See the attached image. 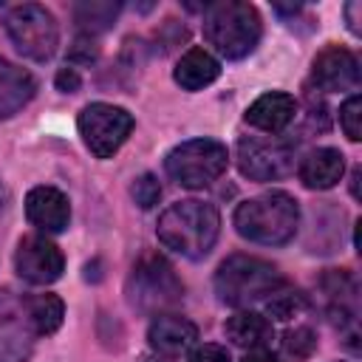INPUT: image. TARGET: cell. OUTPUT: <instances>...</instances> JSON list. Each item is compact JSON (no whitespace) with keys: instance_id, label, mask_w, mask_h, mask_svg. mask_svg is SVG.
Segmentation results:
<instances>
[{"instance_id":"83f0119b","label":"cell","mask_w":362,"mask_h":362,"mask_svg":"<svg viewBox=\"0 0 362 362\" xmlns=\"http://www.w3.org/2000/svg\"><path fill=\"white\" fill-rule=\"evenodd\" d=\"M54 82H57V88H59L62 93H76V90H79V85H82V79H79L76 68H59Z\"/></svg>"},{"instance_id":"ba28073f","label":"cell","mask_w":362,"mask_h":362,"mask_svg":"<svg viewBox=\"0 0 362 362\" xmlns=\"http://www.w3.org/2000/svg\"><path fill=\"white\" fill-rule=\"evenodd\" d=\"M133 124L136 122L124 107L107 105V102H93L82 107L76 119L79 136L96 158H110L127 141V136L133 133Z\"/></svg>"},{"instance_id":"277c9868","label":"cell","mask_w":362,"mask_h":362,"mask_svg":"<svg viewBox=\"0 0 362 362\" xmlns=\"http://www.w3.org/2000/svg\"><path fill=\"white\" fill-rule=\"evenodd\" d=\"M283 283L286 280L269 260L252 255H232L215 272V291L226 305H252L260 300L266 303Z\"/></svg>"},{"instance_id":"7a4b0ae2","label":"cell","mask_w":362,"mask_h":362,"mask_svg":"<svg viewBox=\"0 0 362 362\" xmlns=\"http://www.w3.org/2000/svg\"><path fill=\"white\" fill-rule=\"evenodd\" d=\"M300 206L288 192L272 189L243 201L235 209V229L240 238L263 246H283L297 235Z\"/></svg>"},{"instance_id":"4dcf8cb0","label":"cell","mask_w":362,"mask_h":362,"mask_svg":"<svg viewBox=\"0 0 362 362\" xmlns=\"http://www.w3.org/2000/svg\"><path fill=\"white\" fill-rule=\"evenodd\" d=\"M144 362H161V359H144Z\"/></svg>"},{"instance_id":"9c48e42d","label":"cell","mask_w":362,"mask_h":362,"mask_svg":"<svg viewBox=\"0 0 362 362\" xmlns=\"http://www.w3.org/2000/svg\"><path fill=\"white\" fill-rule=\"evenodd\" d=\"M235 158L252 181H277L294 170V147L280 136H246L238 141Z\"/></svg>"},{"instance_id":"9a60e30c","label":"cell","mask_w":362,"mask_h":362,"mask_svg":"<svg viewBox=\"0 0 362 362\" xmlns=\"http://www.w3.org/2000/svg\"><path fill=\"white\" fill-rule=\"evenodd\" d=\"M297 113V102L294 96L283 93V90H272V93H263L257 96L249 107H246V122L257 130H266V133H280Z\"/></svg>"},{"instance_id":"cb8c5ba5","label":"cell","mask_w":362,"mask_h":362,"mask_svg":"<svg viewBox=\"0 0 362 362\" xmlns=\"http://www.w3.org/2000/svg\"><path fill=\"white\" fill-rule=\"evenodd\" d=\"M339 122H342V130L351 141H359L362 139V99L359 93L348 96L339 107Z\"/></svg>"},{"instance_id":"4fadbf2b","label":"cell","mask_w":362,"mask_h":362,"mask_svg":"<svg viewBox=\"0 0 362 362\" xmlns=\"http://www.w3.org/2000/svg\"><path fill=\"white\" fill-rule=\"evenodd\" d=\"M25 215L42 232H62L71 221V204L57 187H34L25 195Z\"/></svg>"},{"instance_id":"e0dca14e","label":"cell","mask_w":362,"mask_h":362,"mask_svg":"<svg viewBox=\"0 0 362 362\" xmlns=\"http://www.w3.org/2000/svg\"><path fill=\"white\" fill-rule=\"evenodd\" d=\"M297 173L308 189H331L345 173V158L334 147H317L300 161Z\"/></svg>"},{"instance_id":"6da1fadb","label":"cell","mask_w":362,"mask_h":362,"mask_svg":"<svg viewBox=\"0 0 362 362\" xmlns=\"http://www.w3.org/2000/svg\"><path fill=\"white\" fill-rule=\"evenodd\" d=\"M158 240L173 249L181 257L189 260H201L212 252L218 232H221V215L212 204L206 201H178L173 206H167L158 218Z\"/></svg>"},{"instance_id":"d6986e66","label":"cell","mask_w":362,"mask_h":362,"mask_svg":"<svg viewBox=\"0 0 362 362\" xmlns=\"http://www.w3.org/2000/svg\"><path fill=\"white\" fill-rule=\"evenodd\" d=\"M223 331L240 348H266V342L274 334L272 322L263 314H257V311H238V314H232L226 320Z\"/></svg>"},{"instance_id":"2e32d148","label":"cell","mask_w":362,"mask_h":362,"mask_svg":"<svg viewBox=\"0 0 362 362\" xmlns=\"http://www.w3.org/2000/svg\"><path fill=\"white\" fill-rule=\"evenodd\" d=\"M34 90H37L34 76L25 68L0 57V119H8L17 110H23L31 102Z\"/></svg>"},{"instance_id":"d4e9b609","label":"cell","mask_w":362,"mask_h":362,"mask_svg":"<svg viewBox=\"0 0 362 362\" xmlns=\"http://www.w3.org/2000/svg\"><path fill=\"white\" fill-rule=\"evenodd\" d=\"M130 195H133V201H136L141 209H153V206L158 204V198H161V184H158V178H156L153 173H141V175L133 181Z\"/></svg>"},{"instance_id":"f546056e","label":"cell","mask_w":362,"mask_h":362,"mask_svg":"<svg viewBox=\"0 0 362 362\" xmlns=\"http://www.w3.org/2000/svg\"><path fill=\"white\" fill-rule=\"evenodd\" d=\"M362 6L359 3H348L345 6V14H348V28L354 31V34H359V25H356V11H359Z\"/></svg>"},{"instance_id":"44dd1931","label":"cell","mask_w":362,"mask_h":362,"mask_svg":"<svg viewBox=\"0 0 362 362\" xmlns=\"http://www.w3.org/2000/svg\"><path fill=\"white\" fill-rule=\"evenodd\" d=\"M119 3H79L74 6V20L90 34V31H105L113 25L119 14Z\"/></svg>"},{"instance_id":"7402d4cb","label":"cell","mask_w":362,"mask_h":362,"mask_svg":"<svg viewBox=\"0 0 362 362\" xmlns=\"http://www.w3.org/2000/svg\"><path fill=\"white\" fill-rule=\"evenodd\" d=\"M303 308H305V294H300L297 288H286V283L266 300V311L277 320H291Z\"/></svg>"},{"instance_id":"f1b7e54d","label":"cell","mask_w":362,"mask_h":362,"mask_svg":"<svg viewBox=\"0 0 362 362\" xmlns=\"http://www.w3.org/2000/svg\"><path fill=\"white\" fill-rule=\"evenodd\" d=\"M243 362H280V359L269 348H249L246 356H243Z\"/></svg>"},{"instance_id":"ac0fdd59","label":"cell","mask_w":362,"mask_h":362,"mask_svg":"<svg viewBox=\"0 0 362 362\" xmlns=\"http://www.w3.org/2000/svg\"><path fill=\"white\" fill-rule=\"evenodd\" d=\"M218 74H221V62H218L209 51H204V48H189V51L178 59V65H175V71H173V79H175L184 90H201V88L212 85V82L218 79Z\"/></svg>"},{"instance_id":"5bb4252c","label":"cell","mask_w":362,"mask_h":362,"mask_svg":"<svg viewBox=\"0 0 362 362\" xmlns=\"http://www.w3.org/2000/svg\"><path fill=\"white\" fill-rule=\"evenodd\" d=\"M147 339H150V348H153L156 354H161V356H175V354H184L187 348L195 345L198 328H195V322H189L187 317H178V314H158V317L150 322Z\"/></svg>"},{"instance_id":"8fae6325","label":"cell","mask_w":362,"mask_h":362,"mask_svg":"<svg viewBox=\"0 0 362 362\" xmlns=\"http://www.w3.org/2000/svg\"><path fill=\"white\" fill-rule=\"evenodd\" d=\"M14 266L23 280H28L34 286H48L62 277L65 257L54 240L42 238V235H28L20 240V246L14 252Z\"/></svg>"},{"instance_id":"603a6c76","label":"cell","mask_w":362,"mask_h":362,"mask_svg":"<svg viewBox=\"0 0 362 362\" xmlns=\"http://www.w3.org/2000/svg\"><path fill=\"white\" fill-rule=\"evenodd\" d=\"M283 348H286V354L294 356V359H308V356L314 354V348H317V337H314V331H311L308 325H297V328L286 331Z\"/></svg>"},{"instance_id":"ffe728a7","label":"cell","mask_w":362,"mask_h":362,"mask_svg":"<svg viewBox=\"0 0 362 362\" xmlns=\"http://www.w3.org/2000/svg\"><path fill=\"white\" fill-rule=\"evenodd\" d=\"M28 317H31V325H34L37 337L54 334L62 325L65 305L57 294H34V297H28Z\"/></svg>"},{"instance_id":"52a82bcc","label":"cell","mask_w":362,"mask_h":362,"mask_svg":"<svg viewBox=\"0 0 362 362\" xmlns=\"http://www.w3.org/2000/svg\"><path fill=\"white\" fill-rule=\"evenodd\" d=\"M6 31L14 48L28 59H48L59 42V28L45 6L23 3L6 14Z\"/></svg>"},{"instance_id":"3957f363","label":"cell","mask_w":362,"mask_h":362,"mask_svg":"<svg viewBox=\"0 0 362 362\" xmlns=\"http://www.w3.org/2000/svg\"><path fill=\"white\" fill-rule=\"evenodd\" d=\"M260 14L249 3L226 0L206 8L204 37L226 59H243L246 54H252L260 42Z\"/></svg>"},{"instance_id":"30bf717a","label":"cell","mask_w":362,"mask_h":362,"mask_svg":"<svg viewBox=\"0 0 362 362\" xmlns=\"http://www.w3.org/2000/svg\"><path fill=\"white\" fill-rule=\"evenodd\" d=\"M34 325L28 317V297L11 288L0 291V362H23L34 348Z\"/></svg>"},{"instance_id":"4316f807","label":"cell","mask_w":362,"mask_h":362,"mask_svg":"<svg viewBox=\"0 0 362 362\" xmlns=\"http://www.w3.org/2000/svg\"><path fill=\"white\" fill-rule=\"evenodd\" d=\"M96 57H99V45L90 40V34L76 37L74 45H71V51H68V59L71 62H82V65H90Z\"/></svg>"},{"instance_id":"7c38bea8","label":"cell","mask_w":362,"mask_h":362,"mask_svg":"<svg viewBox=\"0 0 362 362\" xmlns=\"http://www.w3.org/2000/svg\"><path fill=\"white\" fill-rule=\"evenodd\" d=\"M314 82L322 90H351L359 85V59L342 45H328L314 57Z\"/></svg>"},{"instance_id":"5b68a950","label":"cell","mask_w":362,"mask_h":362,"mask_svg":"<svg viewBox=\"0 0 362 362\" xmlns=\"http://www.w3.org/2000/svg\"><path fill=\"white\" fill-rule=\"evenodd\" d=\"M127 303L147 317H158L170 311L173 305L181 303L184 297V283L178 280L175 269L156 252H147L136 260L130 269L127 286H124Z\"/></svg>"},{"instance_id":"8992f818","label":"cell","mask_w":362,"mask_h":362,"mask_svg":"<svg viewBox=\"0 0 362 362\" xmlns=\"http://www.w3.org/2000/svg\"><path fill=\"white\" fill-rule=\"evenodd\" d=\"M229 167V153L221 141L215 139H189L178 147H173L164 158L167 175L189 189L209 187L218 181Z\"/></svg>"},{"instance_id":"484cf974","label":"cell","mask_w":362,"mask_h":362,"mask_svg":"<svg viewBox=\"0 0 362 362\" xmlns=\"http://www.w3.org/2000/svg\"><path fill=\"white\" fill-rule=\"evenodd\" d=\"M187 362H232L229 351L223 345H215V342H204V345H195L187 356Z\"/></svg>"}]
</instances>
